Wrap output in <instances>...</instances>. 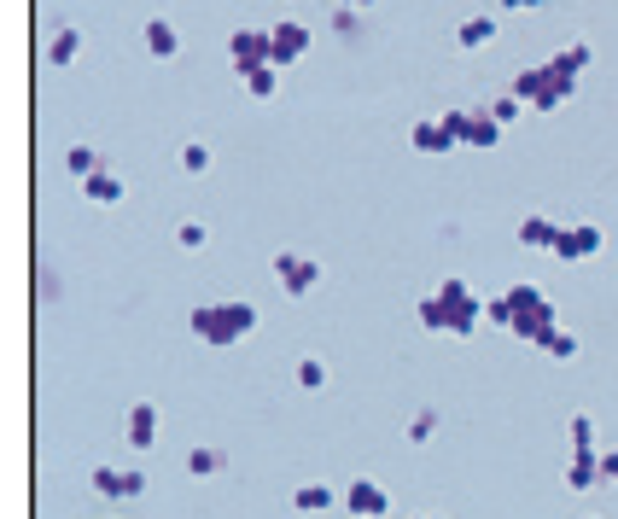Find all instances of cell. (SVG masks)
<instances>
[{"label":"cell","mask_w":618,"mask_h":519,"mask_svg":"<svg viewBox=\"0 0 618 519\" xmlns=\"http://www.w3.org/2000/svg\"><path fill=\"white\" fill-rule=\"evenodd\" d=\"M479 321H484V304H479V292H473L461 275H449L432 298H420V327H426V333L473 339V333H479Z\"/></svg>","instance_id":"1"},{"label":"cell","mask_w":618,"mask_h":519,"mask_svg":"<svg viewBox=\"0 0 618 519\" xmlns=\"http://www.w3.org/2000/svg\"><path fill=\"white\" fill-rule=\"evenodd\" d=\"M484 315H490L496 327H508L514 339H531V345H543L554 327H560V321H554L549 292H543V286H531V280L514 286V292H502L496 304H484Z\"/></svg>","instance_id":"2"},{"label":"cell","mask_w":618,"mask_h":519,"mask_svg":"<svg viewBox=\"0 0 618 519\" xmlns=\"http://www.w3.org/2000/svg\"><path fill=\"white\" fill-rule=\"evenodd\" d=\"M187 327H193V339H205V345H240V339L257 333V304H245V298L199 304V310L187 315Z\"/></svg>","instance_id":"3"},{"label":"cell","mask_w":618,"mask_h":519,"mask_svg":"<svg viewBox=\"0 0 618 519\" xmlns=\"http://www.w3.org/2000/svg\"><path fill=\"white\" fill-rule=\"evenodd\" d=\"M514 94L525 105H537V111H560V105L578 94V76L572 70H560L549 59V65H531V70H519L514 76Z\"/></svg>","instance_id":"4"},{"label":"cell","mask_w":618,"mask_h":519,"mask_svg":"<svg viewBox=\"0 0 618 519\" xmlns=\"http://www.w3.org/2000/svg\"><path fill=\"white\" fill-rule=\"evenodd\" d=\"M444 129L455 135V146H479V152H490L502 140V123L490 111H444Z\"/></svg>","instance_id":"5"},{"label":"cell","mask_w":618,"mask_h":519,"mask_svg":"<svg viewBox=\"0 0 618 519\" xmlns=\"http://www.w3.org/2000/svg\"><path fill=\"white\" fill-rule=\"evenodd\" d=\"M228 59H234V70H240V82H245V76H257L263 65H275V41H269V30H234Z\"/></svg>","instance_id":"6"},{"label":"cell","mask_w":618,"mask_h":519,"mask_svg":"<svg viewBox=\"0 0 618 519\" xmlns=\"http://www.w3.org/2000/svg\"><path fill=\"white\" fill-rule=\"evenodd\" d=\"M275 280L286 298H309L321 286V263L315 257H298V251H275Z\"/></svg>","instance_id":"7"},{"label":"cell","mask_w":618,"mask_h":519,"mask_svg":"<svg viewBox=\"0 0 618 519\" xmlns=\"http://www.w3.org/2000/svg\"><path fill=\"white\" fill-rule=\"evenodd\" d=\"M601 245H607V234H601L595 222H578V228H560V234H554V257H560V263H589Z\"/></svg>","instance_id":"8"},{"label":"cell","mask_w":618,"mask_h":519,"mask_svg":"<svg viewBox=\"0 0 618 519\" xmlns=\"http://www.w3.org/2000/svg\"><path fill=\"white\" fill-rule=\"evenodd\" d=\"M344 508L356 519H379L391 514V496H385V485L379 479H350V490H344Z\"/></svg>","instance_id":"9"},{"label":"cell","mask_w":618,"mask_h":519,"mask_svg":"<svg viewBox=\"0 0 618 519\" xmlns=\"http://www.w3.org/2000/svg\"><path fill=\"white\" fill-rule=\"evenodd\" d=\"M94 490L111 496V502H129V496L146 490V479H140V473H123V467H100V473H94Z\"/></svg>","instance_id":"10"},{"label":"cell","mask_w":618,"mask_h":519,"mask_svg":"<svg viewBox=\"0 0 618 519\" xmlns=\"http://www.w3.org/2000/svg\"><path fill=\"white\" fill-rule=\"evenodd\" d=\"M123 438H129L135 450H152V444H158V409H152V403H135L129 420H123Z\"/></svg>","instance_id":"11"},{"label":"cell","mask_w":618,"mask_h":519,"mask_svg":"<svg viewBox=\"0 0 618 519\" xmlns=\"http://www.w3.org/2000/svg\"><path fill=\"white\" fill-rule=\"evenodd\" d=\"M409 146L414 152H455V135L444 129V117H420L409 129Z\"/></svg>","instance_id":"12"},{"label":"cell","mask_w":618,"mask_h":519,"mask_svg":"<svg viewBox=\"0 0 618 519\" xmlns=\"http://www.w3.org/2000/svg\"><path fill=\"white\" fill-rule=\"evenodd\" d=\"M269 41H275V65H292V59H304V53H309V30H304V24H275Z\"/></svg>","instance_id":"13"},{"label":"cell","mask_w":618,"mask_h":519,"mask_svg":"<svg viewBox=\"0 0 618 519\" xmlns=\"http://www.w3.org/2000/svg\"><path fill=\"white\" fill-rule=\"evenodd\" d=\"M140 41H146L152 59H175V53H181V35H175V24H164V18H146V24H140Z\"/></svg>","instance_id":"14"},{"label":"cell","mask_w":618,"mask_h":519,"mask_svg":"<svg viewBox=\"0 0 618 519\" xmlns=\"http://www.w3.org/2000/svg\"><path fill=\"white\" fill-rule=\"evenodd\" d=\"M566 485H572V490H595V485H601V450L572 455V467H566Z\"/></svg>","instance_id":"15"},{"label":"cell","mask_w":618,"mask_h":519,"mask_svg":"<svg viewBox=\"0 0 618 519\" xmlns=\"http://www.w3.org/2000/svg\"><path fill=\"white\" fill-rule=\"evenodd\" d=\"M82 193L94 199V205H117L123 199V175H111V170H94L88 181H82Z\"/></svg>","instance_id":"16"},{"label":"cell","mask_w":618,"mask_h":519,"mask_svg":"<svg viewBox=\"0 0 618 519\" xmlns=\"http://www.w3.org/2000/svg\"><path fill=\"white\" fill-rule=\"evenodd\" d=\"M554 234L560 228H554L549 216H525L519 222V245H531V251H554Z\"/></svg>","instance_id":"17"},{"label":"cell","mask_w":618,"mask_h":519,"mask_svg":"<svg viewBox=\"0 0 618 519\" xmlns=\"http://www.w3.org/2000/svg\"><path fill=\"white\" fill-rule=\"evenodd\" d=\"M222 467H228V455H222V450H210V444L187 450V473H193V479H216Z\"/></svg>","instance_id":"18"},{"label":"cell","mask_w":618,"mask_h":519,"mask_svg":"<svg viewBox=\"0 0 618 519\" xmlns=\"http://www.w3.org/2000/svg\"><path fill=\"white\" fill-rule=\"evenodd\" d=\"M76 53H82V35L53 30V41H47V65H76Z\"/></svg>","instance_id":"19"},{"label":"cell","mask_w":618,"mask_h":519,"mask_svg":"<svg viewBox=\"0 0 618 519\" xmlns=\"http://www.w3.org/2000/svg\"><path fill=\"white\" fill-rule=\"evenodd\" d=\"M292 508H298V514H327V508H333V490L327 485H298L292 490Z\"/></svg>","instance_id":"20"},{"label":"cell","mask_w":618,"mask_h":519,"mask_svg":"<svg viewBox=\"0 0 618 519\" xmlns=\"http://www.w3.org/2000/svg\"><path fill=\"white\" fill-rule=\"evenodd\" d=\"M65 170L76 175V181H88L94 170H105V158L94 152V146H70V152H65Z\"/></svg>","instance_id":"21"},{"label":"cell","mask_w":618,"mask_h":519,"mask_svg":"<svg viewBox=\"0 0 618 519\" xmlns=\"http://www.w3.org/2000/svg\"><path fill=\"white\" fill-rule=\"evenodd\" d=\"M543 356H554V362H572V356H578V333H566V327H554L549 339H543Z\"/></svg>","instance_id":"22"},{"label":"cell","mask_w":618,"mask_h":519,"mask_svg":"<svg viewBox=\"0 0 618 519\" xmlns=\"http://www.w3.org/2000/svg\"><path fill=\"white\" fill-rule=\"evenodd\" d=\"M490 35H496V18H467V24L455 30V41H461V47H484Z\"/></svg>","instance_id":"23"},{"label":"cell","mask_w":618,"mask_h":519,"mask_svg":"<svg viewBox=\"0 0 618 519\" xmlns=\"http://www.w3.org/2000/svg\"><path fill=\"white\" fill-rule=\"evenodd\" d=\"M245 88H251V100H275V88H280V65H263L257 76H245Z\"/></svg>","instance_id":"24"},{"label":"cell","mask_w":618,"mask_h":519,"mask_svg":"<svg viewBox=\"0 0 618 519\" xmlns=\"http://www.w3.org/2000/svg\"><path fill=\"white\" fill-rule=\"evenodd\" d=\"M403 438H409V444H432V438H438V409H420V415L409 420Z\"/></svg>","instance_id":"25"},{"label":"cell","mask_w":618,"mask_h":519,"mask_svg":"<svg viewBox=\"0 0 618 519\" xmlns=\"http://www.w3.org/2000/svg\"><path fill=\"white\" fill-rule=\"evenodd\" d=\"M298 385H304V391H327V362H321V356H304V362H298Z\"/></svg>","instance_id":"26"},{"label":"cell","mask_w":618,"mask_h":519,"mask_svg":"<svg viewBox=\"0 0 618 519\" xmlns=\"http://www.w3.org/2000/svg\"><path fill=\"white\" fill-rule=\"evenodd\" d=\"M175 158H181V170H187V175H205L210 170V146H199V140H187Z\"/></svg>","instance_id":"27"},{"label":"cell","mask_w":618,"mask_h":519,"mask_svg":"<svg viewBox=\"0 0 618 519\" xmlns=\"http://www.w3.org/2000/svg\"><path fill=\"white\" fill-rule=\"evenodd\" d=\"M554 65L572 70V76H584V65H589V41H572V47H560V53H554Z\"/></svg>","instance_id":"28"},{"label":"cell","mask_w":618,"mask_h":519,"mask_svg":"<svg viewBox=\"0 0 618 519\" xmlns=\"http://www.w3.org/2000/svg\"><path fill=\"white\" fill-rule=\"evenodd\" d=\"M584 450H601V444H595V420L572 415V455H584Z\"/></svg>","instance_id":"29"},{"label":"cell","mask_w":618,"mask_h":519,"mask_svg":"<svg viewBox=\"0 0 618 519\" xmlns=\"http://www.w3.org/2000/svg\"><path fill=\"white\" fill-rule=\"evenodd\" d=\"M205 240H210L205 222H181V228H175V245H181V251H205Z\"/></svg>","instance_id":"30"},{"label":"cell","mask_w":618,"mask_h":519,"mask_svg":"<svg viewBox=\"0 0 618 519\" xmlns=\"http://www.w3.org/2000/svg\"><path fill=\"white\" fill-rule=\"evenodd\" d=\"M519 111H525V100H519V94H502V100H490V117H496L502 129H508V123H519Z\"/></svg>","instance_id":"31"},{"label":"cell","mask_w":618,"mask_h":519,"mask_svg":"<svg viewBox=\"0 0 618 519\" xmlns=\"http://www.w3.org/2000/svg\"><path fill=\"white\" fill-rule=\"evenodd\" d=\"M333 30H339V35H356V6H339V12H333Z\"/></svg>","instance_id":"32"},{"label":"cell","mask_w":618,"mask_h":519,"mask_svg":"<svg viewBox=\"0 0 618 519\" xmlns=\"http://www.w3.org/2000/svg\"><path fill=\"white\" fill-rule=\"evenodd\" d=\"M601 479H607V485H618V450H601Z\"/></svg>","instance_id":"33"},{"label":"cell","mask_w":618,"mask_h":519,"mask_svg":"<svg viewBox=\"0 0 618 519\" xmlns=\"http://www.w3.org/2000/svg\"><path fill=\"white\" fill-rule=\"evenodd\" d=\"M502 6H508V12H537L543 0H502Z\"/></svg>","instance_id":"34"},{"label":"cell","mask_w":618,"mask_h":519,"mask_svg":"<svg viewBox=\"0 0 618 519\" xmlns=\"http://www.w3.org/2000/svg\"><path fill=\"white\" fill-rule=\"evenodd\" d=\"M350 6H374V0H350Z\"/></svg>","instance_id":"35"},{"label":"cell","mask_w":618,"mask_h":519,"mask_svg":"<svg viewBox=\"0 0 618 519\" xmlns=\"http://www.w3.org/2000/svg\"><path fill=\"white\" fill-rule=\"evenodd\" d=\"M426 519H438V514H426Z\"/></svg>","instance_id":"36"},{"label":"cell","mask_w":618,"mask_h":519,"mask_svg":"<svg viewBox=\"0 0 618 519\" xmlns=\"http://www.w3.org/2000/svg\"><path fill=\"white\" fill-rule=\"evenodd\" d=\"M344 6H350V0H344Z\"/></svg>","instance_id":"37"}]
</instances>
